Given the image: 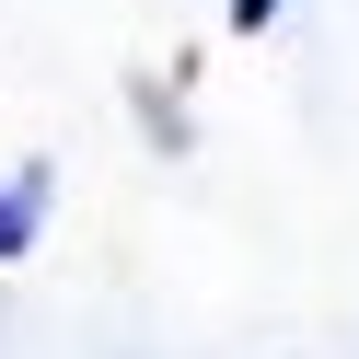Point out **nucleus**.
I'll return each mask as SVG.
<instances>
[{
  "mask_svg": "<svg viewBox=\"0 0 359 359\" xmlns=\"http://www.w3.org/2000/svg\"><path fill=\"white\" fill-rule=\"evenodd\" d=\"M35 220H47V163L0 174V255H24V243H35Z\"/></svg>",
  "mask_w": 359,
  "mask_h": 359,
  "instance_id": "1",
  "label": "nucleus"
},
{
  "mask_svg": "<svg viewBox=\"0 0 359 359\" xmlns=\"http://www.w3.org/2000/svg\"><path fill=\"white\" fill-rule=\"evenodd\" d=\"M278 12H290V0H232V24H243V35H255V24H278Z\"/></svg>",
  "mask_w": 359,
  "mask_h": 359,
  "instance_id": "2",
  "label": "nucleus"
}]
</instances>
